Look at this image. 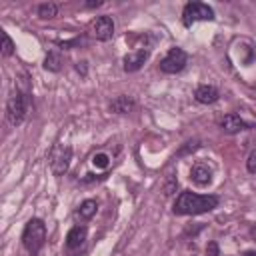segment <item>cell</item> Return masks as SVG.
<instances>
[{
  "label": "cell",
  "mask_w": 256,
  "mask_h": 256,
  "mask_svg": "<svg viewBox=\"0 0 256 256\" xmlns=\"http://www.w3.org/2000/svg\"><path fill=\"white\" fill-rule=\"evenodd\" d=\"M218 196L214 194H196V192H182L174 206H172V212L178 214V216H194V214H204V212H210L218 206Z\"/></svg>",
  "instance_id": "1"
},
{
  "label": "cell",
  "mask_w": 256,
  "mask_h": 256,
  "mask_svg": "<svg viewBox=\"0 0 256 256\" xmlns=\"http://www.w3.org/2000/svg\"><path fill=\"white\" fill-rule=\"evenodd\" d=\"M46 242V224L40 218H32L26 222L22 232V244L30 254L40 252V248Z\"/></svg>",
  "instance_id": "2"
},
{
  "label": "cell",
  "mask_w": 256,
  "mask_h": 256,
  "mask_svg": "<svg viewBox=\"0 0 256 256\" xmlns=\"http://www.w3.org/2000/svg\"><path fill=\"white\" fill-rule=\"evenodd\" d=\"M28 114V96L16 90L6 102V118L12 126H20Z\"/></svg>",
  "instance_id": "3"
},
{
  "label": "cell",
  "mask_w": 256,
  "mask_h": 256,
  "mask_svg": "<svg viewBox=\"0 0 256 256\" xmlns=\"http://www.w3.org/2000/svg\"><path fill=\"white\" fill-rule=\"evenodd\" d=\"M198 20H214V10L204 2H188L182 12V22L186 28H190Z\"/></svg>",
  "instance_id": "4"
},
{
  "label": "cell",
  "mask_w": 256,
  "mask_h": 256,
  "mask_svg": "<svg viewBox=\"0 0 256 256\" xmlns=\"http://www.w3.org/2000/svg\"><path fill=\"white\" fill-rule=\"evenodd\" d=\"M70 158H72V148L70 146H64V144H56L50 154H48V160H50V168L56 176H62L68 166H70Z\"/></svg>",
  "instance_id": "5"
},
{
  "label": "cell",
  "mask_w": 256,
  "mask_h": 256,
  "mask_svg": "<svg viewBox=\"0 0 256 256\" xmlns=\"http://www.w3.org/2000/svg\"><path fill=\"white\" fill-rule=\"evenodd\" d=\"M186 62H188V54L182 48H170L168 54L160 60V70L164 74H176V72L184 70Z\"/></svg>",
  "instance_id": "6"
},
{
  "label": "cell",
  "mask_w": 256,
  "mask_h": 256,
  "mask_svg": "<svg viewBox=\"0 0 256 256\" xmlns=\"http://www.w3.org/2000/svg\"><path fill=\"white\" fill-rule=\"evenodd\" d=\"M92 34L100 42L110 40L112 34H114V22H112V18L110 16H98L94 20V24H92Z\"/></svg>",
  "instance_id": "7"
},
{
  "label": "cell",
  "mask_w": 256,
  "mask_h": 256,
  "mask_svg": "<svg viewBox=\"0 0 256 256\" xmlns=\"http://www.w3.org/2000/svg\"><path fill=\"white\" fill-rule=\"evenodd\" d=\"M148 56H150V52L144 50V48L126 54V56H124V70H126V72H136V70H140V68L144 66V62L148 60Z\"/></svg>",
  "instance_id": "8"
},
{
  "label": "cell",
  "mask_w": 256,
  "mask_h": 256,
  "mask_svg": "<svg viewBox=\"0 0 256 256\" xmlns=\"http://www.w3.org/2000/svg\"><path fill=\"white\" fill-rule=\"evenodd\" d=\"M220 128L226 132V134H238V132H242V130H246L248 128V122H244L238 114H226L222 120H220Z\"/></svg>",
  "instance_id": "9"
},
{
  "label": "cell",
  "mask_w": 256,
  "mask_h": 256,
  "mask_svg": "<svg viewBox=\"0 0 256 256\" xmlns=\"http://www.w3.org/2000/svg\"><path fill=\"white\" fill-rule=\"evenodd\" d=\"M194 98H196V102H200V104H214V102L220 98V94H218V90H216L214 86L202 84V86H198V88L194 90Z\"/></svg>",
  "instance_id": "10"
},
{
  "label": "cell",
  "mask_w": 256,
  "mask_h": 256,
  "mask_svg": "<svg viewBox=\"0 0 256 256\" xmlns=\"http://www.w3.org/2000/svg\"><path fill=\"white\" fill-rule=\"evenodd\" d=\"M190 180L196 184V186H208L212 182V172L208 166L204 164H194L192 170H190Z\"/></svg>",
  "instance_id": "11"
},
{
  "label": "cell",
  "mask_w": 256,
  "mask_h": 256,
  "mask_svg": "<svg viewBox=\"0 0 256 256\" xmlns=\"http://www.w3.org/2000/svg\"><path fill=\"white\" fill-rule=\"evenodd\" d=\"M86 234H88L86 226H74V228H70V232H68V236H66V246H68V250L80 248V246L84 244V240H86Z\"/></svg>",
  "instance_id": "12"
},
{
  "label": "cell",
  "mask_w": 256,
  "mask_h": 256,
  "mask_svg": "<svg viewBox=\"0 0 256 256\" xmlns=\"http://www.w3.org/2000/svg\"><path fill=\"white\" fill-rule=\"evenodd\" d=\"M132 106H134V102L128 96H118V98H114L110 102V110L116 112V114H126V112L132 110Z\"/></svg>",
  "instance_id": "13"
},
{
  "label": "cell",
  "mask_w": 256,
  "mask_h": 256,
  "mask_svg": "<svg viewBox=\"0 0 256 256\" xmlns=\"http://www.w3.org/2000/svg\"><path fill=\"white\" fill-rule=\"evenodd\" d=\"M96 210H98L96 200H84V202L80 204V208L76 210V216H78L80 220H90V218L96 214Z\"/></svg>",
  "instance_id": "14"
},
{
  "label": "cell",
  "mask_w": 256,
  "mask_h": 256,
  "mask_svg": "<svg viewBox=\"0 0 256 256\" xmlns=\"http://www.w3.org/2000/svg\"><path fill=\"white\" fill-rule=\"evenodd\" d=\"M56 14H58V4H54V2H44V4L38 6V16L44 18V20H50Z\"/></svg>",
  "instance_id": "15"
},
{
  "label": "cell",
  "mask_w": 256,
  "mask_h": 256,
  "mask_svg": "<svg viewBox=\"0 0 256 256\" xmlns=\"http://www.w3.org/2000/svg\"><path fill=\"white\" fill-rule=\"evenodd\" d=\"M60 56L56 54V52H50L48 56H46V60H44V68L46 70H50V72H58L60 70Z\"/></svg>",
  "instance_id": "16"
},
{
  "label": "cell",
  "mask_w": 256,
  "mask_h": 256,
  "mask_svg": "<svg viewBox=\"0 0 256 256\" xmlns=\"http://www.w3.org/2000/svg\"><path fill=\"white\" fill-rule=\"evenodd\" d=\"M12 52H14V42H12V38L6 34V32H2V56H12Z\"/></svg>",
  "instance_id": "17"
},
{
  "label": "cell",
  "mask_w": 256,
  "mask_h": 256,
  "mask_svg": "<svg viewBox=\"0 0 256 256\" xmlns=\"http://www.w3.org/2000/svg\"><path fill=\"white\" fill-rule=\"evenodd\" d=\"M92 164H94L96 168H106V166L110 164V156L104 154V152H98V154L92 156Z\"/></svg>",
  "instance_id": "18"
},
{
  "label": "cell",
  "mask_w": 256,
  "mask_h": 256,
  "mask_svg": "<svg viewBox=\"0 0 256 256\" xmlns=\"http://www.w3.org/2000/svg\"><path fill=\"white\" fill-rule=\"evenodd\" d=\"M196 148H200V142H198V140H194V142H186V146H182V148L178 150V156H184V154H188V152H194Z\"/></svg>",
  "instance_id": "19"
},
{
  "label": "cell",
  "mask_w": 256,
  "mask_h": 256,
  "mask_svg": "<svg viewBox=\"0 0 256 256\" xmlns=\"http://www.w3.org/2000/svg\"><path fill=\"white\" fill-rule=\"evenodd\" d=\"M246 168H248V172L256 174V150H252V152L248 154V160H246Z\"/></svg>",
  "instance_id": "20"
},
{
  "label": "cell",
  "mask_w": 256,
  "mask_h": 256,
  "mask_svg": "<svg viewBox=\"0 0 256 256\" xmlns=\"http://www.w3.org/2000/svg\"><path fill=\"white\" fill-rule=\"evenodd\" d=\"M206 256H220L218 242H208V246H206Z\"/></svg>",
  "instance_id": "21"
},
{
  "label": "cell",
  "mask_w": 256,
  "mask_h": 256,
  "mask_svg": "<svg viewBox=\"0 0 256 256\" xmlns=\"http://www.w3.org/2000/svg\"><path fill=\"white\" fill-rule=\"evenodd\" d=\"M84 64H86V62H78V64H76V70L82 72V74H86V66H84Z\"/></svg>",
  "instance_id": "22"
},
{
  "label": "cell",
  "mask_w": 256,
  "mask_h": 256,
  "mask_svg": "<svg viewBox=\"0 0 256 256\" xmlns=\"http://www.w3.org/2000/svg\"><path fill=\"white\" fill-rule=\"evenodd\" d=\"M86 6H88V8H98V6H102V2H100V0H96V2H86Z\"/></svg>",
  "instance_id": "23"
},
{
  "label": "cell",
  "mask_w": 256,
  "mask_h": 256,
  "mask_svg": "<svg viewBox=\"0 0 256 256\" xmlns=\"http://www.w3.org/2000/svg\"><path fill=\"white\" fill-rule=\"evenodd\" d=\"M244 256H256V252L254 250H248V252H244Z\"/></svg>",
  "instance_id": "24"
},
{
  "label": "cell",
  "mask_w": 256,
  "mask_h": 256,
  "mask_svg": "<svg viewBox=\"0 0 256 256\" xmlns=\"http://www.w3.org/2000/svg\"><path fill=\"white\" fill-rule=\"evenodd\" d=\"M252 238H254V240H256V226H254V228H252Z\"/></svg>",
  "instance_id": "25"
}]
</instances>
